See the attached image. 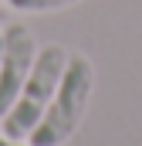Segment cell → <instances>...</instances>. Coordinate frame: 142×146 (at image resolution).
<instances>
[{"label":"cell","mask_w":142,"mask_h":146,"mask_svg":"<svg viewBox=\"0 0 142 146\" xmlns=\"http://www.w3.org/2000/svg\"><path fill=\"white\" fill-rule=\"evenodd\" d=\"M95 88V68L85 54H68V68L61 75V85L54 92V99L47 102V109L41 115L27 143L31 146H61L64 139L74 136V129L81 126L88 99Z\"/></svg>","instance_id":"cell-1"},{"label":"cell","mask_w":142,"mask_h":146,"mask_svg":"<svg viewBox=\"0 0 142 146\" xmlns=\"http://www.w3.org/2000/svg\"><path fill=\"white\" fill-rule=\"evenodd\" d=\"M64 68H68V51L61 44H47V48L37 51L34 65H31V75H27L17 102L3 115V133L7 136H14V139H27L31 136V129L41 122L47 102L54 99Z\"/></svg>","instance_id":"cell-2"},{"label":"cell","mask_w":142,"mask_h":146,"mask_svg":"<svg viewBox=\"0 0 142 146\" xmlns=\"http://www.w3.org/2000/svg\"><path fill=\"white\" fill-rule=\"evenodd\" d=\"M34 58H37V44L31 31L24 24H7L3 27V61H0V119L17 102Z\"/></svg>","instance_id":"cell-3"},{"label":"cell","mask_w":142,"mask_h":146,"mask_svg":"<svg viewBox=\"0 0 142 146\" xmlns=\"http://www.w3.org/2000/svg\"><path fill=\"white\" fill-rule=\"evenodd\" d=\"M14 10H31V14H47V10H64L78 0H7Z\"/></svg>","instance_id":"cell-4"},{"label":"cell","mask_w":142,"mask_h":146,"mask_svg":"<svg viewBox=\"0 0 142 146\" xmlns=\"http://www.w3.org/2000/svg\"><path fill=\"white\" fill-rule=\"evenodd\" d=\"M0 146H24V143L14 139V136H7V133H0Z\"/></svg>","instance_id":"cell-5"},{"label":"cell","mask_w":142,"mask_h":146,"mask_svg":"<svg viewBox=\"0 0 142 146\" xmlns=\"http://www.w3.org/2000/svg\"><path fill=\"white\" fill-rule=\"evenodd\" d=\"M0 61H3V31H0Z\"/></svg>","instance_id":"cell-6"},{"label":"cell","mask_w":142,"mask_h":146,"mask_svg":"<svg viewBox=\"0 0 142 146\" xmlns=\"http://www.w3.org/2000/svg\"><path fill=\"white\" fill-rule=\"evenodd\" d=\"M3 17H7V14H3V10H0V24H3Z\"/></svg>","instance_id":"cell-7"}]
</instances>
